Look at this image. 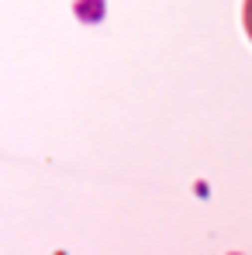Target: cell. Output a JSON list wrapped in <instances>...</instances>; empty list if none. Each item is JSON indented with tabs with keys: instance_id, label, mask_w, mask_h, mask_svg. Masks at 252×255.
I'll return each instance as SVG.
<instances>
[{
	"instance_id": "1",
	"label": "cell",
	"mask_w": 252,
	"mask_h": 255,
	"mask_svg": "<svg viewBox=\"0 0 252 255\" xmlns=\"http://www.w3.org/2000/svg\"><path fill=\"white\" fill-rule=\"evenodd\" d=\"M242 24H246V35L252 38V0L242 3Z\"/></svg>"
}]
</instances>
